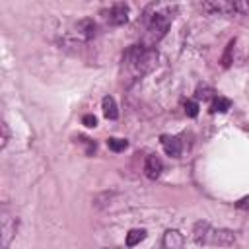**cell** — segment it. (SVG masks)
<instances>
[{"label": "cell", "instance_id": "8", "mask_svg": "<svg viewBox=\"0 0 249 249\" xmlns=\"http://www.w3.org/2000/svg\"><path fill=\"white\" fill-rule=\"evenodd\" d=\"M78 31L86 37V39H91L93 35H95V23H93V19H82V21H78Z\"/></svg>", "mask_w": 249, "mask_h": 249}, {"label": "cell", "instance_id": "11", "mask_svg": "<svg viewBox=\"0 0 249 249\" xmlns=\"http://www.w3.org/2000/svg\"><path fill=\"white\" fill-rule=\"evenodd\" d=\"M107 146H109V150H113V152H123V150L128 148V142L123 140V138H109V140H107Z\"/></svg>", "mask_w": 249, "mask_h": 249}, {"label": "cell", "instance_id": "5", "mask_svg": "<svg viewBox=\"0 0 249 249\" xmlns=\"http://www.w3.org/2000/svg\"><path fill=\"white\" fill-rule=\"evenodd\" d=\"M183 247V235L177 230H167L161 241V249H181Z\"/></svg>", "mask_w": 249, "mask_h": 249}, {"label": "cell", "instance_id": "16", "mask_svg": "<svg viewBox=\"0 0 249 249\" xmlns=\"http://www.w3.org/2000/svg\"><path fill=\"white\" fill-rule=\"evenodd\" d=\"M6 142H8V126H6V123H2V148L6 146Z\"/></svg>", "mask_w": 249, "mask_h": 249}, {"label": "cell", "instance_id": "10", "mask_svg": "<svg viewBox=\"0 0 249 249\" xmlns=\"http://www.w3.org/2000/svg\"><path fill=\"white\" fill-rule=\"evenodd\" d=\"M231 107V101L230 99H226V97H216L214 101H212V105H210V111L212 113H216V111H220V113H226L228 109Z\"/></svg>", "mask_w": 249, "mask_h": 249}, {"label": "cell", "instance_id": "3", "mask_svg": "<svg viewBox=\"0 0 249 249\" xmlns=\"http://www.w3.org/2000/svg\"><path fill=\"white\" fill-rule=\"evenodd\" d=\"M128 19V6L126 4H115L109 12H107V21L111 25H123Z\"/></svg>", "mask_w": 249, "mask_h": 249}, {"label": "cell", "instance_id": "12", "mask_svg": "<svg viewBox=\"0 0 249 249\" xmlns=\"http://www.w3.org/2000/svg\"><path fill=\"white\" fill-rule=\"evenodd\" d=\"M233 47H235V39H231V41L228 43V47H226V51H224V54H222V66H224V68H228V66L231 64V53H233Z\"/></svg>", "mask_w": 249, "mask_h": 249}, {"label": "cell", "instance_id": "14", "mask_svg": "<svg viewBox=\"0 0 249 249\" xmlns=\"http://www.w3.org/2000/svg\"><path fill=\"white\" fill-rule=\"evenodd\" d=\"M82 123H84L86 126H95V124H97V119H95V115H84Z\"/></svg>", "mask_w": 249, "mask_h": 249}, {"label": "cell", "instance_id": "7", "mask_svg": "<svg viewBox=\"0 0 249 249\" xmlns=\"http://www.w3.org/2000/svg\"><path fill=\"white\" fill-rule=\"evenodd\" d=\"M101 107H103V115L107 117V119H117L119 117V111H117V103H115V99L111 97V95H105L103 97V101H101Z\"/></svg>", "mask_w": 249, "mask_h": 249}, {"label": "cell", "instance_id": "15", "mask_svg": "<svg viewBox=\"0 0 249 249\" xmlns=\"http://www.w3.org/2000/svg\"><path fill=\"white\" fill-rule=\"evenodd\" d=\"M237 208H241V210H249V196L239 198V200H237Z\"/></svg>", "mask_w": 249, "mask_h": 249}, {"label": "cell", "instance_id": "13", "mask_svg": "<svg viewBox=\"0 0 249 249\" xmlns=\"http://www.w3.org/2000/svg\"><path fill=\"white\" fill-rule=\"evenodd\" d=\"M185 113H187L189 117H196V115H198V105H196V101H187V103H185Z\"/></svg>", "mask_w": 249, "mask_h": 249}, {"label": "cell", "instance_id": "1", "mask_svg": "<svg viewBox=\"0 0 249 249\" xmlns=\"http://www.w3.org/2000/svg\"><path fill=\"white\" fill-rule=\"evenodd\" d=\"M193 239L196 245H220L228 247L235 241V233L231 230L212 228L208 222H196L193 230Z\"/></svg>", "mask_w": 249, "mask_h": 249}, {"label": "cell", "instance_id": "9", "mask_svg": "<svg viewBox=\"0 0 249 249\" xmlns=\"http://www.w3.org/2000/svg\"><path fill=\"white\" fill-rule=\"evenodd\" d=\"M144 237H146V231H144V230H130V231L126 233V247L138 245Z\"/></svg>", "mask_w": 249, "mask_h": 249}, {"label": "cell", "instance_id": "2", "mask_svg": "<svg viewBox=\"0 0 249 249\" xmlns=\"http://www.w3.org/2000/svg\"><path fill=\"white\" fill-rule=\"evenodd\" d=\"M171 19L173 16L167 12V10H160V12H154V16H150V21H148V37L150 41H160L165 31L169 29L171 25Z\"/></svg>", "mask_w": 249, "mask_h": 249}, {"label": "cell", "instance_id": "4", "mask_svg": "<svg viewBox=\"0 0 249 249\" xmlns=\"http://www.w3.org/2000/svg\"><path fill=\"white\" fill-rule=\"evenodd\" d=\"M161 169H163V163H161V160L158 156H148L146 158V161H144V173H146L148 179H158L160 173H161Z\"/></svg>", "mask_w": 249, "mask_h": 249}, {"label": "cell", "instance_id": "6", "mask_svg": "<svg viewBox=\"0 0 249 249\" xmlns=\"http://www.w3.org/2000/svg\"><path fill=\"white\" fill-rule=\"evenodd\" d=\"M161 146H163V150H165V154H167V156L177 158V156L181 154V140H179L177 136L163 134V136H161Z\"/></svg>", "mask_w": 249, "mask_h": 249}]
</instances>
